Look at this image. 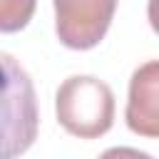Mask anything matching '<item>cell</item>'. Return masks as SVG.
Instances as JSON below:
<instances>
[{
  "instance_id": "1",
  "label": "cell",
  "mask_w": 159,
  "mask_h": 159,
  "mask_svg": "<svg viewBox=\"0 0 159 159\" xmlns=\"http://www.w3.org/2000/svg\"><path fill=\"white\" fill-rule=\"evenodd\" d=\"M55 112L72 137L97 139L114 124V94L107 82L92 75H72L55 94Z\"/></svg>"
},
{
  "instance_id": "2",
  "label": "cell",
  "mask_w": 159,
  "mask_h": 159,
  "mask_svg": "<svg viewBox=\"0 0 159 159\" xmlns=\"http://www.w3.org/2000/svg\"><path fill=\"white\" fill-rule=\"evenodd\" d=\"M55 30L65 47L92 50L97 47L114 17L117 0H52Z\"/></svg>"
},
{
  "instance_id": "3",
  "label": "cell",
  "mask_w": 159,
  "mask_h": 159,
  "mask_svg": "<svg viewBox=\"0 0 159 159\" xmlns=\"http://www.w3.org/2000/svg\"><path fill=\"white\" fill-rule=\"evenodd\" d=\"M5 109H15V114H5V157L22 154L37 132V112H35V92L27 72L15 67L12 57L5 55Z\"/></svg>"
},
{
  "instance_id": "4",
  "label": "cell",
  "mask_w": 159,
  "mask_h": 159,
  "mask_svg": "<svg viewBox=\"0 0 159 159\" xmlns=\"http://www.w3.org/2000/svg\"><path fill=\"white\" fill-rule=\"evenodd\" d=\"M124 119L134 134L159 139V60H149L134 70Z\"/></svg>"
},
{
  "instance_id": "5",
  "label": "cell",
  "mask_w": 159,
  "mask_h": 159,
  "mask_svg": "<svg viewBox=\"0 0 159 159\" xmlns=\"http://www.w3.org/2000/svg\"><path fill=\"white\" fill-rule=\"evenodd\" d=\"M35 12V0H0V30L17 32L22 30Z\"/></svg>"
},
{
  "instance_id": "6",
  "label": "cell",
  "mask_w": 159,
  "mask_h": 159,
  "mask_svg": "<svg viewBox=\"0 0 159 159\" xmlns=\"http://www.w3.org/2000/svg\"><path fill=\"white\" fill-rule=\"evenodd\" d=\"M147 17H149L152 30L159 35V0H149V5H147Z\"/></svg>"
}]
</instances>
